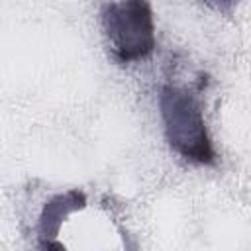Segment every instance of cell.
<instances>
[{"instance_id":"cell-2","label":"cell","mask_w":251,"mask_h":251,"mask_svg":"<svg viewBox=\"0 0 251 251\" xmlns=\"http://www.w3.org/2000/svg\"><path fill=\"white\" fill-rule=\"evenodd\" d=\"M100 24L110 59L118 65L139 63L157 45L149 0H110L100 8Z\"/></svg>"},{"instance_id":"cell-3","label":"cell","mask_w":251,"mask_h":251,"mask_svg":"<svg viewBox=\"0 0 251 251\" xmlns=\"http://www.w3.org/2000/svg\"><path fill=\"white\" fill-rule=\"evenodd\" d=\"M84 206H86V196H84V192H80L76 188L57 194L49 202H45L41 216H39V227H37L41 247H61L59 243H55L61 224L65 222V218L69 214L82 210Z\"/></svg>"},{"instance_id":"cell-4","label":"cell","mask_w":251,"mask_h":251,"mask_svg":"<svg viewBox=\"0 0 251 251\" xmlns=\"http://www.w3.org/2000/svg\"><path fill=\"white\" fill-rule=\"evenodd\" d=\"M202 2L208 8H212V10L220 12V14H229L239 4V0H202Z\"/></svg>"},{"instance_id":"cell-1","label":"cell","mask_w":251,"mask_h":251,"mask_svg":"<svg viewBox=\"0 0 251 251\" xmlns=\"http://www.w3.org/2000/svg\"><path fill=\"white\" fill-rule=\"evenodd\" d=\"M159 112L169 147L192 165H214L216 151L206 127L202 104L192 90L165 84L159 92Z\"/></svg>"}]
</instances>
